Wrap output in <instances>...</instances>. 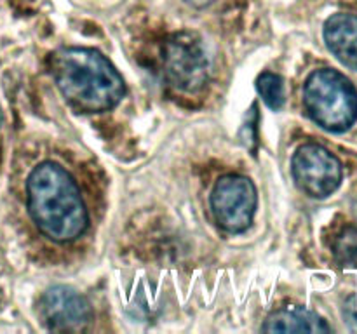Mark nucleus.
Listing matches in <instances>:
<instances>
[{"instance_id": "nucleus-1", "label": "nucleus", "mask_w": 357, "mask_h": 334, "mask_svg": "<svg viewBox=\"0 0 357 334\" xmlns=\"http://www.w3.org/2000/svg\"><path fill=\"white\" fill-rule=\"evenodd\" d=\"M51 73L63 97L84 113L110 110L126 94L121 73L94 49H59L51 58Z\"/></svg>"}, {"instance_id": "nucleus-2", "label": "nucleus", "mask_w": 357, "mask_h": 334, "mask_svg": "<svg viewBox=\"0 0 357 334\" xmlns=\"http://www.w3.org/2000/svg\"><path fill=\"white\" fill-rule=\"evenodd\" d=\"M28 211L37 228L54 242H72L87 228V211L75 180L54 162L31 170Z\"/></svg>"}, {"instance_id": "nucleus-3", "label": "nucleus", "mask_w": 357, "mask_h": 334, "mask_svg": "<svg viewBox=\"0 0 357 334\" xmlns=\"http://www.w3.org/2000/svg\"><path fill=\"white\" fill-rule=\"evenodd\" d=\"M303 104L310 118L331 132L347 131L357 118L356 87L337 70H317L307 79Z\"/></svg>"}, {"instance_id": "nucleus-4", "label": "nucleus", "mask_w": 357, "mask_h": 334, "mask_svg": "<svg viewBox=\"0 0 357 334\" xmlns=\"http://www.w3.org/2000/svg\"><path fill=\"white\" fill-rule=\"evenodd\" d=\"M164 72L176 89L195 93L209 79L211 59L201 37L192 31L173 35L164 45Z\"/></svg>"}, {"instance_id": "nucleus-5", "label": "nucleus", "mask_w": 357, "mask_h": 334, "mask_svg": "<svg viewBox=\"0 0 357 334\" xmlns=\"http://www.w3.org/2000/svg\"><path fill=\"white\" fill-rule=\"evenodd\" d=\"M216 223L229 233L250 228L257 211V188L253 181L239 174H229L216 181L211 193Z\"/></svg>"}, {"instance_id": "nucleus-6", "label": "nucleus", "mask_w": 357, "mask_h": 334, "mask_svg": "<svg viewBox=\"0 0 357 334\" xmlns=\"http://www.w3.org/2000/svg\"><path fill=\"white\" fill-rule=\"evenodd\" d=\"M291 169L300 190L314 198L328 197L340 186V162L319 145L300 146L293 157Z\"/></svg>"}, {"instance_id": "nucleus-7", "label": "nucleus", "mask_w": 357, "mask_h": 334, "mask_svg": "<svg viewBox=\"0 0 357 334\" xmlns=\"http://www.w3.org/2000/svg\"><path fill=\"white\" fill-rule=\"evenodd\" d=\"M38 315L42 324L54 333H80L89 329L93 322L89 301L66 285H56L44 292L38 303Z\"/></svg>"}, {"instance_id": "nucleus-8", "label": "nucleus", "mask_w": 357, "mask_h": 334, "mask_svg": "<svg viewBox=\"0 0 357 334\" xmlns=\"http://www.w3.org/2000/svg\"><path fill=\"white\" fill-rule=\"evenodd\" d=\"M328 49L349 68L357 70V16L335 14L324 24Z\"/></svg>"}, {"instance_id": "nucleus-9", "label": "nucleus", "mask_w": 357, "mask_h": 334, "mask_svg": "<svg viewBox=\"0 0 357 334\" xmlns=\"http://www.w3.org/2000/svg\"><path fill=\"white\" fill-rule=\"evenodd\" d=\"M264 333H330V326L312 310L286 306L271 313L261 326Z\"/></svg>"}, {"instance_id": "nucleus-10", "label": "nucleus", "mask_w": 357, "mask_h": 334, "mask_svg": "<svg viewBox=\"0 0 357 334\" xmlns=\"http://www.w3.org/2000/svg\"><path fill=\"white\" fill-rule=\"evenodd\" d=\"M257 87L261 100L265 101L268 108L275 111L281 110L282 104H284V82H282L281 77L271 72L261 73L258 77Z\"/></svg>"}, {"instance_id": "nucleus-11", "label": "nucleus", "mask_w": 357, "mask_h": 334, "mask_svg": "<svg viewBox=\"0 0 357 334\" xmlns=\"http://www.w3.org/2000/svg\"><path fill=\"white\" fill-rule=\"evenodd\" d=\"M333 250L342 267L357 268V228H345L335 240Z\"/></svg>"}, {"instance_id": "nucleus-12", "label": "nucleus", "mask_w": 357, "mask_h": 334, "mask_svg": "<svg viewBox=\"0 0 357 334\" xmlns=\"http://www.w3.org/2000/svg\"><path fill=\"white\" fill-rule=\"evenodd\" d=\"M342 315H344V322L351 331L357 333V296H351L345 299L344 306H342Z\"/></svg>"}, {"instance_id": "nucleus-13", "label": "nucleus", "mask_w": 357, "mask_h": 334, "mask_svg": "<svg viewBox=\"0 0 357 334\" xmlns=\"http://www.w3.org/2000/svg\"><path fill=\"white\" fill-rule=\"evenodd\" d=\"M187 2L194 7H206L215 2V0H187Z\"/></svg>"}, {"instance_id": "nucleus-14", "label": "nucleus", "mask_w": 357, "mask_h": 334, "mask_svg": "<svg viewBox=\"0 0 357 334\" xmlns=\"http://www.w3.org/2000/svg\"><path fill=\"white\" fill-rule=\"evenodd\" d=\"M0 122H2V110H0Z\"/></svg>"}]
</instances>
